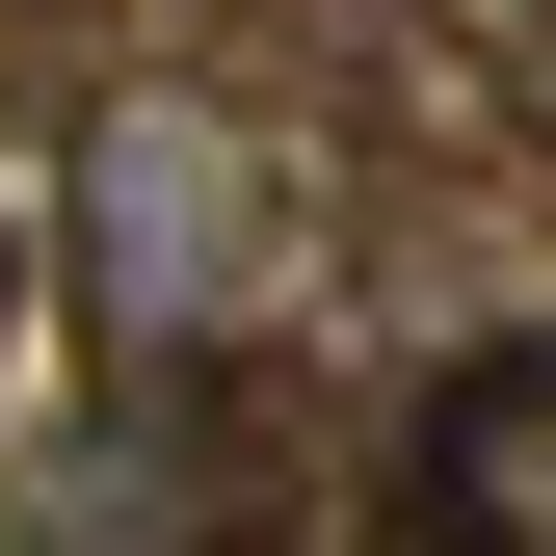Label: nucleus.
Masks as SVG:
<instances>
[{"label":"nucleus","mask_w":556,"mask_h":556,"mask_svg":"<svg viewBox=\"0 0 556 556\" xmlns=\"http://www.w3.org/2000/svg\"><path fill=\"white\" fill-rule=\"evenodd\" d=\"M425 530H556V344H477L425 397Z\"/></svg>","instance_id":"nucleus-1"},{"label":"nucleus","mask_w":556,"mask_h":556,"mask_svg":"<svg viewBox=\"0 0 556 556\" xmlns=\"http://www.w3.org/2000/svg\"><path fill=\"white\" fill-rule=\"evenodd\" d=\"M80 265H132V318H213V132H106Z\"/></svg>","instance_id":"nucleus-2"}]
</instances>
